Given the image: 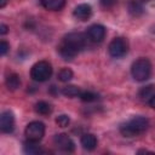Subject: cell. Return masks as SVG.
<instances>
[{
  "mask_svg": "<svg viewBox=\"0 0 155 155\" xmlns=\"http://www.w3.org/2000/svg\"><path fill=\"white\" fill-rule=\"evenodd\" d=\"M86 46V36L82 33H69L63 38L58 46L59 54L63 59H73Z\"/></svg>",
  "mask_w": 155,
  "mask_h": 155,
  "instance_id": "1",
  "label": "cell"
},
{
  "mask_svg": "<svg viewBox=\"0 0 155 155\" xmlns=\"http://www.w3.org/2000/svg\"><path fill=\"white\" fill-rule=\"evenodd\" d=\"M149 126V120L144 116H134L120 127V132L125 137H134L138 134H142L147 131Z\"/></svg>",
  "mask_w": 155,
  "mask_h": 155,
  "instance_id": "2",
  "label": "cell"
},
{
  "mask_svg": "<svg viewBox=\"0 0 155 155\" xmlns=\"http://www.w3.org/2000/svg\"><path fill=\"white\" fill-rule=\"evenodd\" d=\"M131 74L137 81H145L151 74V63L147 58H138L131 67Z\"/></svg>",
  "mask_w": 155,
  "mask_h": 155,
  "instance_id": "3",
  "label": "cell"
},
{
  "mask_svg": "<svg viewBox=\"0 0 155 155\" xmlns=\"http://www.w3.org/2000/svg\"><path fill=\"white\" fill-rule=\"evenodd\" d=\"M52 75V67L46 61H39L30 69V76L34 81L44 82L48 80Z\"/></svg>",
  "mask_w": 155,
  "mask_h": 155,
  "instance_id": "4",
  "label": "cell"
},
{
  "mask_svg": "<svg viewBox=\"0 0 155 155\" xmlns=\"http://www.w3.org/2000/svg\"><path fill=\"white\" fill-rule=\"evenodd\" d=\"M127 50H128V42L125 38H121V36L114 38L108 46L109 54L114 58H120V57L125 56Z\"/></svg>",
  "mask_w": 155,
  "mask_h": 155,
  "instance_id": "5",
  "label": "cell"
},
{
  "mask_svg": "<svg viewBox=\"0 0 155 155\" xmlns=\"http://www.w3.org/2000/svg\"><path fill=\"white\" fill-rule=\"evenodd\" d=\"M24 133H25L27 139L39 142L42 139L45 134V125L41 121H31L27 125Z\"/></svg>",
  "mask_w": 155,
  "mask_h": 155,
  "instance_id": "6",
  "label": "cell"
},
{
  "mask_svg": "<svg viewBox=\"0 0 155 155\" xmlns=\"http://www.w3.org/2000/svg\"><path fill=\"white\" fill-rule=\"evenodd\" d=\"M15 128V116L12 111L5 110L0 116V130L4 133H11Z\"/></svg>",
  "mask_w": 155,
  "mask_h": 155,
  "instance_id": "7",
  "label": "cell"
},
{
  "mask_svg": "<svg viewBox=\"0 0 155 155\" xmlns=\"http://www.w3.org/2000/svg\"><path fill=\"white\" fill-rule=\"evenodd\" d=\"M87 35L93 42H102L105 36V28L102 24H93L88 28Z\"/></svg>",
  "mask_w": 155,
  "mask_h": 155,
  "instance_id": "8",
  "label": "cell"
},
{
  "mask_svg": "<svg viewBox=\"0 0 155 155\" xmlns=\"http://www.w3.org/2000/svg\"><path fill=\"white\" fill-rule=\"evenodd\" d=\"M54 143H56V145H57L59 149H62V150H64V151H68V153H70V151H73V150L75 149L74 142H73L67 134H64V133L57 134V136L54 137Z\"/></svg>",
  "mask_w": 155,
  "mask_h": 155,
  "instance_id": "9",
  "label": "cell"
},
{
  "mask_svg": "<svg viewBox=\"0 0 155 155\" xmlns=\"http://www.w3.org/2000/svg\"><path fill=\"white\" fill-rule=\"evenodd\" d=\"M74 16L80 21H86L92 15V7L88 4H80L74 8Z\"/></svg>",
  "mask_w": 155,
  "mask_h": 155,
  "instance_id": "10",
  "label": "cell"
},
{
  "mask_svg": "<svg viewBox=\"0 0 155 155\" xmlns=\"http://www.w3.org/2000/svg\"><path fill=\"white\" fill-rule=\"evenodd\" d=\"M40 4L50 11H59L64 7L65 0H40Z\"/></svg>",
  "mask_w": 155,
  "mask_h": 155,
  "instance_id": "11",
  "label": "cell"
},
{
  "mask_svg": "<svg viewBox=\"0 0 155 155\" xmlns=\"http://www.w3.org/2000/svg\"><path fill=\"white\" fill-rule=\"evenodd\" d=\"M81 145L86 150H93L97 147V138L92 133H85L81 137Z\"/></svg>",
  "mask_w": 155,
  "mask_h": 155,
  "instance_id": "12",
  "label": "cell"
},
{
  "mask_svg": "<svg viewBox=\"0 0 155 155\" xmlns=\"http://www.w3.org/2000/svg\"><path fill=\"white\" fill-rule=\"evenodd\" d=\"M7 88L10 91H16L19 86H21V79L17 74H10L7 78H6V81H5Z\"/></svg>",
  "mask_w": 155,
  "mask_h": 155,
  "instance_id": "13",
  "label": "cell"
},
{
  "mask_svg": "<svg viewBox=\"0 0 155 155\" xmlns=\"http://www.w3.org/2000/svg\"><path fill=\"white\" fill-rule=\"evenodd\" d=\"M35 111L38 114H41V115H48V114L52 113V107L47 102L40 101L35 104Z\"/></svg>",
  "mask_w": 155,
  "mask_h": 155,
  "instance_id": "14",
  "label": "cell"
},
{
  "mask_svg": "<svg viewBox=\"0 0 155 155\" xmlns=\"http://www.w3.org/2000/svg\"><path fill=\"white\" fill-rule=\"evenodd\" d=\"M24 151L27 154H39V153H41V148L38 144V142H34V140H29L28 139L24 143Z\"/></svg>",
  "mask_w": 155,
  "mask_h": 155,
  "instance_id": "15",
  "label": "cell"
},
{
  "mask_svg": "<svg viewBox=\"0 0 155 155\" xmlns=\"http://www.w3.org/2000/svg\"><path fill=\"white\" fill-rule=\"evenodd\" d=\"M62 93H63L65 97H70V98H73V97H79V96H80V93H81V91H80L76 86L68 85V86L63 87Z\"/></svg>",
  "mask_w": 155,
  "mask_h": 155,
  "instance_id": "16",
  "label": "cell"
},
{
  "mask_svg": "<svg viewBox=\"0 0 155 155\" xmlns=\"http://www.w3.org/2000/svg\"><path fill=\"white\" fill-rule=\"evenodd\" d=\"M128 10L133 16H138V15H140L143 12V6L138 0H133V1L130 2Z\"/></svg>",
  "mask_w": 155,
  "mask_h": 155,
  "instance_id": "17",
  "label": "cell"
},
{
  "mask_svg": "<svg viewBox=\"0 0 155 155\" xmlns=\"http://www.w3.org/2000/svg\"><path fill=\"white\" fill-rule=\"evenodd\" d=\"M73 78V71L69 68H63L58 73V80L62 82H68Z\"/></svg>",
  "mask_w": 155,
  "mask_h": 155,
  "instance_id": "18",
  "label": "cell"
},
{
  "mask_svg": "<svg viewBox=\"0 0 155 155\" xmlns=\"http://www.w3.org/2000/svg\"><path fill=\"white\" fill-rule=\"evenodd\" d=\"M79 97L81 98L82 102H87V103H90V102H94V101L98 99V96H97L96 93L91 92V91H84V92L80 93Z\"/></svg>",
  "mask_w": 155,
  "mask_h": 155,
  "instance_id": "19",
  "label": "cell"
},
{
  "mask_svg": "<svg viewBox=\"0 0 155 155\" xmlns=\"http://www.w3.org/2000/svg\"><path fill=\"white\" fill-rule=\"evenodd\" d=\"M153 92H154V86H153V85H149V86H145L144 88H142V90H140L139 96H140L142 98L151 97V96H154V94H153Z\"/></svg>",
  "mask_w": 155,
  "mask_h": 155,
  "instance_id": "20",
  "label": "cell"
},
{
  "mask_svg": "<svg viewBox=\"0 0 155 155\" xmlns=\"http://www.w3.org/2000/svg\"><path fill=\"white\" fill-rule=\"evenodd\" d=\"M56 122L58 124V126H61V127H67L68 125H69V122H70V119H69V116L68 115H59L57 119H56Z\"/></svg>",
  "mask_w": 155,
  "mask_h": 155,
  "instance_id": "21",
  "label": "cell"
},
{
  "mask_svg": "<svg viewBox=\"0 0 155 155\" xmlns=\"http://www.w3.org/2000/svg\"><path fill=\"white\" fill-rule=\"evenodd\" d=\"M8 48H10V45L5 40H1V42H0V54L5 56L7 53V51H8Z\"/></svg>",
  "mask_w": 155,
  "mask_h": 155,
  "instance_id": "22",
  "label": "cell"
},
{
  "mask_svg": "<svg viewBox=\"0 0 155 155\" xmlns=\"http://www.w3.org/2000/svg\"><path fill=\"white\" fill-rule=\"evenodd\" d=\"M99 2H101V5H102V7H104V8H110V7H113V6L116 4V0H99Z\"/></svg>",
  "mask_w": 155,
  "mask_h": 155,
  "instance_id": "23",
  "label": "cell"
},
{
  "mask_svg": "<svg viewBox=\"0 0 155 155\" xmlns=\"http://www.w3.org/2000/svg\"><path fill=\"white\" fill-rule=\"evenodd\" d=\"M7 31H8V27H7L6 24H1V25H0V34H1V35H5Z\"/></svg>",
  "mask_w": 155,
  "mask_h": 155,
  "instance_id": "24",
  "label": "cell"
},
{
  "mask_svg": "<svg viewBox=\"0 0 155 155\" xmlns=\"http://www.w3.org/2000/svg\"><path fill=\"white\" fill-rule=\"evenodd\" d=\"M149 105H150L153 109H155V94L150 97V99H149Z\"/></svg>",
  "mask_w": 155,
  "mask_h": 155,
  "instance_id": "25",
  "label": "cell"
},
{
  "mask_svg": "<svg viewBox=\"0 0 155 155\" xmlns=\"http://www.w3.org/2000/svg\"><path fill=\"white\" fill-rule=\"evenodd\" d=\"M7 4V0H0V8H4Z\"/></svg>",
  "mask_w": 155,
  "mask_h": 155,
  "instance_id": "26",
  "label": "cell"
}]
</instances>
